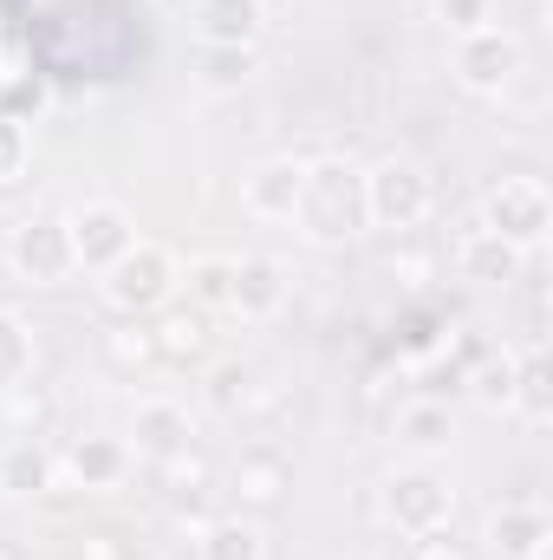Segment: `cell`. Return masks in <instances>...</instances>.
<instances>
[{"label":"cell","mask_w":553,"mask_h":560,"mask_svg":"<svg viewBox=\"0 0 553 560\" xmlns=\"http://www.w3.org/2000/svg\"><path fill=\"white\" fill-rule=\"evenodd\" d=\"M293 222L313 242H352V235H365V222H372L365 215V170H352V163H306Z\"/></svg>","instance_id":"cell-1"},{"label":"cell","mask_w":553,"mask_h":560,"mask_svg":"<svg viewBox=\"0 0 553 560\" xmlns=\"http://www.w3.org/2000/svg\"><path fill=\"white\" fill-rule=\"evenodd\" d=\"M98 287H105V306H111V313L143 319V313H156V306L176 300V261H169V248L138 242L131 255H118V261L98 275Z\"/></svg>","instance_id":"cell-2"},{"label":"cell","mask_w":553,"mask_h":560,"mask_svg":"<svg viewBox=\"0 0 553 560\" xmlns=\"http://www.w3.org/2000/svg\"><path fill=\"white\" fill-rule=\"evenodd\" d=\"M482 229H495L502 242H515L521 255L528 248H541L553 229V202L548 189L534 183V176H502L489 196H482Z\"/></svg>","instance_id":"cell-3"},{"label":"cell","mask_w":553,"mask_h":560,"mask_svg":"<svg viewBox=\"0 0 553 560\" xmlns=\"http://www.w3.org/2000/svg\"><path fill=\"white\" fill-rule=\"evenodd\" d=\"M7 261H13V275L33 280V287H59V280L79 268V261H72V229H66V215H26V222L7 235Z\"/></svg>","instance_id":"cell-4"},{"label":"cell","mask_w":553,"mask_h":560,"mask_svg":"<svg viewBox=\"0 0 553 560\" xmlns=\"http://www.w3.org/2000/svg\"><path fill=\"white\" fill-rule=\"evenodd\" d=\"M365 215L378 229H416L430 215V176L416 163H404V156L365 170Z\"/></svg>","instance_id":"cell-5"},{"label":"cell","mask_w":553,"mask_h":560,"mask_svg":"<svg viewBox=\"0 0 553 560\" xmlns=\"http://www.w3.org/2000/svg\"><path fill=\"white\" fill-rule=\"evenodd\" d=\"M449 515H456V495H449V482H443L436 469H398V476L385 482V522H391L398 535L449 528Z\"/></svg>","instance_id":"cell-6"},{"label":"cell","mask_w":553,"mask_h":560,"mask_svg":"<svg viewBox=\"0 0 553 560\" xmlns=\"http://www.w3.org/2000/svg\"><path fill=\"white\" fill-rule=\"evenodd\" d=\"M66 229H72V261L92 268V275H105L118 255L138 248V222L118 202H85L79 215H66Z\"/></svg>","instance_id":"cell-7"},{"label":"cell","mask_w":553,"mask_h":560,"mask_svg":"<svg viewBox=\"0 0 553 560\" xmlns=\"http://www.w3.org/2000/svg\"><path fill=\"white\" fill-rule=\"evenodd\" d=\"M515 72H521V46H515V33L482 26V33H462V39H456V79H462L469 92H502Z\"/></svg>","instance_id":"cell-8"},{"label":"cell","mask_w":553,"mask_h":560,"mask_svg":"<svg viewBox=\"0 0 553 560\" xmlns=\"http://www.w3.org/2000/svg\"><path fill=\"white\" fill-rule=\"evenodd\" d=\"M299 183H306V163H293V156H268V163H255V170L242 176V209H248L255 222H293V209H299Z\"/></svg>","instance_id":"cell-9"},{"label":"cell","mask_w":553,"mask_h":560,"mask_svg":"<svg viewBox=\"0 0 553 560\" xmlns=\"http://www.w3.org/2000/svg\"><path fill=\"white\" fill-rule=\"evenodd\" d=\"M548 541H553V522L541 502H508L489 515V548L502 560H548Z\"/></svg>","instance_id":"cell-10"},{"label":"cell","mask_w":553,"mask_h":560,"mask_svg":"<svg viewBox=\"0 0 553 560\" xmlns=\"http://www.w3.org/2000/svg\"><path fill=\"white\" fill-rule=\"evenodd\" d=\"M131 436H138V456H150V463H183L189 443H196V423H189L183 405L150 398V405H138V418H131Z\"/></svg>","instance_id":"cell-11"},{"label":"cell","mask_w":553,"mask_h":560,"mask_svg":"<svg viewBox=\"0 0 553 560\" xmlns=\"http://www.w3.org/2000/svg\"><path fill=\"white\" fill-rule=\"evenodd\" d=\"M456 268H462V280H482V287H515L521 268H528V255H521L515 242H502L495 229L475 222V229L456 242Z\"/></svg>","instance_id":"cell-12"},{"label":"cell","mask_w":553,"mask_h":560,"mask_svg":"<svg viewBox=\"0 0 553 560\" xmlns=\"http://www.w3.org/2000/svg\"><path fill=\"white\" fill-rule=\"evenodd\" d=\"M280 300H286V268H280L274 255H235V293H228V313H242V319H268V313H280Z\"/></svg>","instance_id":"cell-13"},{"label":"cell","mask_w":553,"mask_h":560,"mask_svg":"<svg viewBox=\"0 0 553 560\" xmlns=\"http://www.w3.org/2000/svg\"><path fill=\"white\" fill-rule=\"evenodd\" d=\"M66 469L79 489H118L131 476V443L118 436H72L66 443Z\"/></svg>","instance_id":"cell-14"},{"label":"cell","mask_w":553,"mask_h":560,"mask_svg":"<svg viewBox=\"0 0 553 560\" xmlns=\"http://www.w3.org/2000/svg\"><path fill=\"white\" fill-rule=\"evenodd\" d=\"M150 339H156V352L163 359H176V365H189V359H202L209 352V313L202 306H156V326H150Z\"/></svg>","instance_id":"cell-15"},{"label":"cell","mask_w":553,"mask_h":560,"mask_svg":"<svg viewBox=\"0 0 553 560\" xmlns=\"http://www.w3.org/2000/svg\"><path fill=\"white\" fill-rule=\"evenodd\" d=\"M52 476H59V463H52V450H46V443L13 436V443L0 450V495H46V489H52Z\"/></svg>","instance_id":"cell-16"},{"label":"cell","mask_w":553,"mask_h":560,"mask_svg":"<svg viewBox=\"0 0 553 560\" xmlns=\"http://www.w3.org/2000/svg\"><path fill=\"white\" fill-rule=\"evenodd\" d=\"M196 33L202 46H255L261 0H196Z\"/></svg>","instance_id":"cell-17"},{"label":"cell","mask_w":553,"mask_h":560,"mask_svg":"<svg viewBox=\"0 0 553 560\" xmlns=\"http://www.w3.org/2000/svg\"><path fill=\"white\" fill-rule=\"evenodd\" d=\"M508 405L534 423V430L553 418V372H548V359H541V346L515 365V392H508Z\"/></svg>","instance_id":"cell-18"},{"label":"cell","mask_w":553,"mask_h":560,"mask_svg":"<svg viewBox=\"0 0 553 560\" xmlns=\"http://www.w3.org/2000/svg\"><path fill=\"white\" fill-rule=\"evenodd\" d=\"M456 436V423H449V405L443 398H416V405H404L398 411V443H411V450H443Z\"/></svg>","instance_id":"cell-19"},{"label":"cell","mask_w":553,"mask_h":560,"mask_svg":"<svg viewBox=\"0 0 553 560\" xmlns=\"http://www.w3.org/2000/svg\"><path fill=\"white\" fill-rule=\"evenodd\" d=\"M189 287V306H202V313H215V306H228V293H235V255H202V261H189V275H176Z\"/></svg>","instance_id":"cell-20"},{"label":"cell","mask_w":553,"mask_h":560,"mask_svg":"<svg viewBox=\"0 0 553 560\" xmlns=\"http://www.w3.org/2000/svg\"><path fill=\"white\" fill-rule=\"evenodd\" d=\"M286 476H293V469H286L280 450H248L242 469H235V489H242L248 502H274L280 489H286Z\"/></svg>","instance_id":"cell-21"},{"label":"cell","mask_w":553,"mask_h":560,"mask_svg":"<svg viewBox=\"0 0 553 560\" xmlns=\"http://www.w3.org/2000/svg\"><path fill=\"white\" fill-rule=\"evenodd\" d=\"M196 555L202 560H261V535H255V522H209L202 541H196Z\"/></svg>","instance_id":"cell-22"},{"label":"cell","mask_w":553,"mask_h":560,"mask_svg":"<svg viewBox=\"0 0 553 560\" xmlns=\"http://www.w3.org/2000/svg\"><path fill=\"white\" fill-rule=\"evenodd\" d=\"M26 372H33V332L13 313H0V392H20Z\"/></svg>","instance_id":"cell-23"},{"label":"cell","mask_w":553,"mask_h":560,"mask_svg":"<svg viewBox=\"0 0 553 560\" xmlns=\"http://www.w3.org/2000/svg\"><path fill=\"white\" fill-rule=\"evenodd\" d=\"M255 72V46H202V85L209 92H228Z\"/></svg>","instance_id":"cell-24"},{"label":"cell","mask_w":553,"mask_h":560,"mask_svg":"<svg viewBox=\"0 0 553 560\" xmlns=\"http://www.w3.org/2000/svg\"><path fill=\"white\" fill-rule=\"evenodd\" d=\"M469 385L489 411H508V392H515V359H475L469 365Z\"/></svg>","instance_id":"cell-25"},{"label":"cell","mask_w":553,"mask_h":560,"mask_svg":"<svg viewBox=\"0 0 553 560\" xmlns=\"http://www.w3.org/2000/svg\"><path fill=\"white\" fill-rule=\"evenodd\" d=\"M39 105H46V85H39V72H7V79H0V118L26 125Z\"/></svg>","instance_id":"cell-26"},{"label":"cell","mask_w":553,"mask_h":560,"mask_svg":"<svg viewBox=\"0 0 553 560\" xmlns=\"http://www.w3.org/2000/svg\"><path fill=\"white\" fill-rule=\"evenodd\" d=\"M26 156H33V138H26V125L0 118V183H20V176H26Z\"/></svg>","instance_id":"cell-27"},{"label":"cell","mask_w":553,"mask_h":560,"mask_svg":"<svg viewBox=\"0 0 553 560\" xmlns=\"http://www.w3.org/2000/svg\"><path fill=\"white\" fill-rule=\"evenodd\" d=\"M489 13H495V0H436V20H443L456 39H462V33H482Z\"/></svg>","instance_id":"cell-28"},{"label":"cell","mask_w":553,"mask_h":560,"mask_svg":"<svg viewBox=\"0 0 553 560\" xmlns=\"http://www.w3.org/2000/svg\"><path fill=\"white\" fill-rule=\"evenodd\" d=\"M248 398V372L242 365H215V378H209V405L215 411H235Z\"/></svg>","instance_id":"cell-29"},{"label":"cell","mask_w":553,"mask_h":560,"mask_svg":"<svg viewBox=\"0 0 553 560\" xmlns=\"http://www.w3.org/2000/svg\"><path fill=\"white\" fill-rule=\"evenodd\" d=\"M404 560H469L462 548H456V535L449 528H423V535H411V555Z\"/></svg>","instance_id":"cell-30"},{"label":"cell","mask_w":553,"mask_h":560,"mask_svg":"<svg viewBox=\"0 0 553 560\" xmlns=\"http://www.w3.org/2000/svg\"><path fill=\"white\" fill-rule=\"evenodd\" d=\"M111 352H118V359H150V352H156V339H150L143 326H125V332L111 339Z\"/></svg>","instance_id":"cell-31"},{"label":"cell","mask_w":553,"mask_h":560,"mask_svg":"<svg viewBox=\"0 0 553 560\" xmlns=\"http://www.w3.org/2000/svg\"><path fill=\"white\" fill-rule=\"evenodd\" d=\"M85 560H125L118 535H85Z\"/></svg>","instance_id":"cell-32"},{"label":"cell","mask_w":553,"mask_h":560,"mask_svg":"<svg viewBox=\"0 0 553 560\" xmlns=\"http://www.w3.org/2000/svg\"><path fill=\"white\" fill-rule=\"evenodd\" d=\"M352 560H391V555H352Z\"/></svg>","instance_id":"cell-33"},{"label":"cell","mask_w":553,"mask_h":560,"mask_svg":"<svg viewBox=\"0 0 553 560\" xmlns=\"http://www.w3.org/2000/svg\"><path fill=\"white\" fill-rule=\"evenodd\" d=\"M0 560H13V555H7V548H0Z\"/></svg>","instance_id":"cell-34"}]
</instances>
